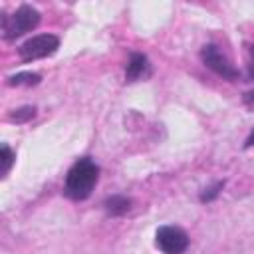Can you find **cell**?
<instances>
[{"label":"cell","mask_w":254,"mask_h":254,"mask_svg":"<svg viewBox=\"0 0 254 254\" xmlns=\"http://www.w3.org/2000/svg\"><path fill=\"white\" fill-rule=\"evenodd\" d=\"M97 179H99V167L89 157H83L75 161L67 171L64 183V194L69 200H85L95 189Z\"/></svg>","instance_id":"1"},{"label":"cell","mask_w":254,"mask_h":254,"mask_svg":"<svg viewBox=\"0 0 254 254\" xmlns=\"http://www.w3.org/2000/svg\"><path fill=\"white\" fill-rule=\"evenodd\" d=\"M38 24H40V12L34 6L22 4L20 8H16L14 14L2 16V38L8 42L16 40L26 32H32Z\"/></svg>","instance_id":"2"},{"label":"cell","mask_w":254,"mask_h":254,"mask_svg":"<svg viewBox=\"0 0 254 254\" xmlns=\"http://www.w3.org/2000/svg\"><path fill=\"white\" fill-rule=\"evenodd\" d=\"M58 48H60V38L58 36L38 34V36H32L30 40H26L18 48V54L24 62H34V60H42V58H48V56L56 54Z\"/></svg>","instance_id":"3"},{"label":"cell","mask_w":254,"mask_h":254,"mask_svg":"<svg viewBox=\"0 0 254 254\" xmlns=\"http://www.w3.org/2000/svg\"><path fill=\"white\" fill-rule=\"evenodd\" d=\"M155 244L163 254H183L189 248V234L181 226H161L155 232Z\"/></svg>","instance_id":"4"},{"label":"cell","mask_w":254,"mask_h":254,"mask_svg":"<svg viewBox=\"0 0 254 254\" xmlns=\"http://www.w3.org/2000/svg\"><path fill=\"white\" fill-rule=\"evenodd\" d=\"M200 60L206 67H210L214 73L222 75L224 79H236L240 73L238 69L228 62V58L218 50V46L214 44H206L202 50H200Z\"/></svg>","instance_id":"5"},{"label":"cell","mask_w":254,"mask_h":254,"mask_svg":"<svg viewBox=\"0 0 254 254\" xmlns=\"http://www.w3.org/2000/svg\"><path fill=\"white\" fill-rule=\"evenodd\" d=\"M149 75V60L145 54H131L127 60V67H125V77L127 81H137L141 77Z\"/></svg>","instance_id":"6"},{"label":"cell","mask_w":254,"mask_h":254,"mask_svg":"<svg viewBox=\"0 0 254 254\" xmlns=\"http://www.w3.org/2000/svg\"><path fill=\"white\" fill-rule=\"evenodd\" d=\"M103 208L109 216H123L131 210V198L123 196V194H113V196H107L103 200Z\"/></svg>","instance_id":"7"},{"label":"cell","mask_w":254,"mask_h":254,"mask_svg":"<svg viewBox=\"0 0 254 254\" xmlns=\"http://www.w3.org/2000/svg\"><path fill=\"white\" fill-rule=\"evenodd\" d=\"M40 81H42L40 73H34V71H20L6 79L8 85H38Z\"/></svg>","instance_id":"8"},{"label":"cell","mask_w":254,"mask_h":254,"mask_svg":"<svg viewBox=\"0 0 254 254\" xmlns=\"http://www.w3.org/2000/svg\"><path fill=\"white\" fill-rule=\"evenodd\" d=\"M34 115H36V107H34V105H24V107L14 109V111L8 115V119L14 121V123H26V121H30Z\"/></svg>","instance_id":"9"},{"label":"cell","mask_w":254,"mask_h":254,"mask_svg":"<svg viewBox=\"0 0 254 254\" xmlns=\"http://www.w3.org/2000/svg\"><path fill=\"white\" fill-rule=\"evenodd\" d=\"M14 159H16L14 151H12L8 145H2V149H0V163H2L0 175H2V177H6V175L10 173V169H12V165H14Z\"/></svg>","instance_id":"10"},{"label":"cell","mask_w":254,"mask_h":254,"mask_svg":"<svg viewBox=\"0 0 254 254\" xmlns=\"http://www.w3.org/2000/svg\"><path fill=\"white\" fill-rule=\"evenodd\" d=\"M222 189H224V181H216L214 185L206 187V189L200 192V202H210V200H214V198L220 194Z\"/></svg>","instance_id":"11"},{"label":"cell","mask_w":254,"mask_h":254,"mask_svg":"<svg viewBox=\"0 0 254 254\" xmlns=\"http://www.w3.org/2000/svg\"><path fill=\"white\" fill-rule=\"evenodd\" d=\"M248 75L254 79V44H248Z\"/></svg>","instance_id":"12"},{"label":"cell","mask_w":254,"mask_h":254,"mask_svg":"<svg viewBox=\"0 0 254 254\" xmlns=\"http://www.w3.org/2000/svg\"><path fill=\"white\" fill-rule=\"evenodd\" d=\"M244 101H246V103H254V89L244 93Z\"/></svg>","instance_id":"13"},{"label":"cell","mask_w":254,"mask_h":254,"mask_svg":"<svg viewBox=\"0 0 254 254\" xmlns=\"http://www.w3.org/2000/svg\"><path fill=\"white\" fill-rule=\"evenodd\" d=\"M254 145V131L250 133V137L246 139V143H244V149H248V147H252Z\"/></svg>","instance_id":"14"}]
</instances>
